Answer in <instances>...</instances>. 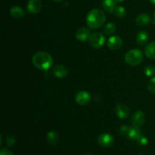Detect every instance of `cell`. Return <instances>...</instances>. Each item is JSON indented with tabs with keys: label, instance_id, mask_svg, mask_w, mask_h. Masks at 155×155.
I'll return each instance as SVG.
<instances>
[{
	"label": "cell",
	"instance_id": "27",
	"mask_svg": "<svg viewBox=\"0 0 155 155\" xmlns=\"http://www.w3.org/2000/svg\"><path fill=\"white\" fill-rule=\"evenodd\" d=\"M0 155H14V154L10 150H8V149L7 148H5V147H2V148L1 149V151H0Z\"/></svg>",
	"mask_w": 155,
	"mask_h": 155
},
{
	"label": "cell",
	"instance_id": "12",
	"mask_svg": "<svg viewBox=\"0 0 155 155\" xmlns=\"http://www.w3.org/2000/svg\"><path fill=\"white\" fill-rule=\"evenodd\" d=\"M53 74L58 78H64L68 75V70L67 67H65L64 65L58 64V65H56L53 68Z\"/></svg>",
	"mask_w": 155,
	"mask_h": 155
},
{
	"label": "cell",
	"instance_id": "4",
	"mask_svg": "<svg viewBox=\"0 0 155 155\" xmlns=\"http://www.w3.org/2000/svg\"><path fill=\"white\" fill-rule=\"evenodd\" d=\"M88 41L92 47L95 49H100L105 43V37L100 32H94L91 33Z\"/></svg>",
	"mask_w": 155,
	"mask_h": 155
},
{
	"label": "cell",
	"instance_id": "31",
	"mask_svg": "<svg viewBox=\"0 0 155 155\" xmlns=\"http://www.w3.org/2000/svg\"><path fill=\"white\" fill-rule=\"evenodd\" d=\"M83 155H93V154H92V153H85V154H83Z\"/></svg>",
	"mask_w": 155,
	"mask_h": 155
},
{
	"label": "cell",
	"instance_id": "20",
	"mask_svg": "<svg viewBox=\"0 0 155 155\" xmlns=\"http://www.w3.org/2000/svg\"><path fill=\"white\" fill-rule=\"evenodd\" d=\"M116 29L117 26L115 25L114 23L110 22L107 23V24H106L105 27H104V31L107 35H112L115 31H116Z\"/></svg>",
	"mask_w": 155,
	"mask_h": 155
},
{
	"label": "cell",
	"instance_id": "24",
	"mask_svg": "<svg viewBox=\"0 0 155 155\" xmlns=\"http://www.w3.org/2000/svg\"><path fill=\"white\" fill-rule=\"evenodd\" d=\"M5 142L8 146L12 147V146L15 145V143H16V139H15V138L13 136V135H8V136L6 138Z\"/></svg>",
	"mask_w": 155,
	"mask_h": 155
},
{
	"label": "cell",
	"instance_id": "19",
	"mask_svg": "<svg viewBox=\"0 0 155 155\" xmlns=\"http://www.w3.org/2000/svg\"><path fill=\"white\" fill-rule=\"evenodd\" d=\"M145 55L150 59H155V42L150 43L145 50Z\"/></svg>",
	"mask_w": 155,
	"mask_h": 155
},
{
	"label": "cell",
	"instance_id": "23",
	"mask_svg": "<svg viewBox=\"0 0 155 155\" xmlns=\"http://www.w3.org/2000/svg\"><path fill=\"white\" fill-rule=\"evenodd\" d=\"M145 74L148 77L153 76L155 74V68L152 65H147L145 68Z\"/></svg>",
	"mask_w": 155,
	"mask_h": 155
},
{
	"label": "cell",
	"instance_id": "8",
	"mask_svg": "<svg viewBox=\"0 0 155 155\" xmlns=\"http://www.w3.org/2000/svg\"><path fill=\"white\" fill-rule=\"evenodd\" d=\"M42 2L41 0H29L27 3V11L30 14H37L42 10Z\"/></svg>",
	"mask_w": 155,
	"mask_h": 155
},
{
	"label": "cell",
	"instance_id": "29",
	"mask_svg": "<svg viewBox=\"0 0 155 155\" xmlns=\"http://www.w3.org/2000/svg\"><path fill=\"white\" fill-rule=\"evenodd\" d=\"M52 1L55 2H61L64 1V0H52Z\"/></svg>",
	"mask_w": 155,
	"mask_h": 155
},
{
	"label": "cell",
	"instance_id": "10",
	"mask_svg": "<svg viewBox=\"0 0 155 155\" xmlns=\"http://www.w3.org/2000/svg\"><path fill=\"white\" fill-rule=\"evenodd\" d=\"M115 112L117 115L120 119H126L130 115V109L127 106H126L124 103H119L117 105L115 108Z\"/></svg>",
	"mask_w": 155,
	"mask_h": 155
},
{
	"label": "cell",
	"instance_id": "25",
	"mask_svg": "<svg viewBox=\"0 0 155 155\" xmlns=\"http://www.w3.org/2000/svg\"><path fill=\"white\" fill-rule=\"evenodd\" d=\"M136 141H137L138 144H139V145L141 146H144V145H146V144H148V138H147V137L144 136V135H142V136H141Z\"/></svg>",
	"mask_w": 155,
	"mask_h": 155
},
{
	"label": "cell",
	"instance_id": "3",
	"mask_svg": "<svg viewBox=\"0 0 155 155\" xmlns=\"http://www.w3.org/2000/svg\"><path fill=\"white\" fill-rule=\"evenodd\" d=\"M143 60V54L138 49H133L127 53L125 56V62L130 66H136Z\"/></svg>",
	"mask_w": 155,
	"mask_h": 155
},
{
	"label": "cell",
	"instance_id": "18",
	"mask_svg": "<svg viewBox=\"0 0 155 155\" xmlns=\"http://www.w3.org/2000/svg\"><path fill=\"white\" fill-rule=\"evenodd\" d=\"M149 40V35L145 30H142V31L139 32L136 36V41H137V43L139 44L141 46L145 45V43H147Z\"/></svg>",
	"mask_w": 155,
	"mask_h": 155
},
{
	"label": "cell",
	"instance_id": "26",
	"mask_svg": "<svg viewBox=\"0 0 155 155\" xmlns=\"http://www.w3.org/2000/svg\"><path fill=\"white\" fill-rule=\"evenodd\" d=\"M129 129H130V126H126V125L121 126L120 128V134L127 136V133L129 132Z\"/></svg>",
	"mask_w": 155,
	"mask_h": 155
},
{
	"label": "cell",
	"instance_id": "28",
	"mask_svg": "<svg viewBox=\"0 0 155 155\" xmlns=\"http://www.w3.org/2000/svg\"><path fill=\"white\" fill-rule=\"evenodd\" d=\"M115 2H116L117 3H120V2H124V0H114Z\"/></svg>",
	"mask_w": 155,
	"mask_h": 155
},
{
	"label": "cell",
	"instance_id": "2",
	"mask_svg": "<svg viewBox=\"0 0 155 155\" xmlns=\"http://www.w3.org/2000/svg\"><path fill=\"white\" fill-rule=\"evenodd\" d=\"M105 14L101 9H92L86 16V24L91 29H97L105 23Z\"/></svg>",
	"mask_w": 155,
	"mask_h": 155
},
{
	"label": "cell",
	"instance_id": "21",
	"mask_svg": "<svg viewBox=\"0 0 155 155\" xmlns=\"http://www.w3.org/2000/svg\"><path fill=\"white\" fill-rule=\"evenodd\" d=\"M114 12V15H116L117 18H124L126 16V14H127L125 8L123 7V6H117Z\"/></svg>",
	"mask_w": 155,
	"mask_h": 155
},
{
	"label": "cell",
	"instance_id": "6",
	"mask_svg": "<svg viewBox=\"0 0 155 155\" xmlns=\"http://www.w3.org/2000/svg\"><path fill=\"white\" fill-rule=\"evenodd\" d=\"M132 125L135 127L141 128L145 122V115L142 111L137 110L132 115Z\"/></svg>",
	"mask_w": 155,
	"mask_h": 155
},
{
	"label": "cell",
	"instance_id": "22",
	"mask_svg": "<svg viewBox=\"0 0 155 155\" xmlns=\"http://www.w3.org/2000/svg\"><path fill=\"white\" fill-rule=\"evenodd\" d=\"M147 88H148V91H150L151 93H153V94H155V76L151 78L148 81Z\"/></svg>",
	"mask_w": 155,
	"mask_h": 155
},
{
	"label": "cell",
	"instance_id": "32",
	"mask_svg": "<svg viewBox=\"0 0 155 155\" xmlns=\"http://www.w3.org/2000/svg\"><path fill=\"white\" fill-rule=\"evenodd\" d=\"M154 18H155V12H154Z\"/></svg>",
	"mask_w": 155,
	"mask_h": 155
},
{
	"label": "cell",
	"instance_id": "16",
	"mask_svg": "<svg viewBox=\"0 0 155 155\" xmlns=\"http://www.w3.org/2000/svg\"><path fill=\"white\" fill-rule=\"evenodd\" d=\"M116 3L114 0H102L101 6L106 12L111 14L114 12V9H116Z\"/></svg>",
	"mask_w": 155,
	"mask_h": 155
},
{
	"label": "cell",
	"instance_id": "5",
	"mask_svg": "<svg viewBox=\"0 0 155 155\" xmlns=\"http://www.w3.org/2000/svg\"><path fill=\"white\" fill-rule=\"evenodd\" d=\"M114 141V138L113 135L107 132L101 134L98 138V144L103 147H108L111 146Z\"/></svg>",
	"mask_w": 155,
	"mask_h": 155
},
{
	"label": "cell",
	"instance_id": "9",
	"mask_svg": "<svg viewBox=\"0 0 155 155\" xmlns=\"http://www.w3.org/2000/svg\"><path fill=\"white\" fill-rule=\"evenodd\" d=\"M123 40L120 36H111L107 40V46L113 50H117L122 47Z\"/></svg>",
	"mask_w": 155,
	"mask_h": 155
},
{
	"label": "cell",
	"instance_id": "14",
	"mask_svg": "<svg viewBox=\"0 0 155 155\" xmlns=\"http://www.w3.org/2000/svg\"><path fill=\"white\" fill-rule=\"evenodd\" d=\"M151 21V17L148 14H140L136 18V23L137 25L144 27L148 25Z\"/></svg>",
	"mask_w": 155,
	"mask_h": 155
},
{
	"label": "cell",
	"instance_id": "1",
	"mask_svg": "<svg viewBox=\"0 0 155 155\" xmlns=\"http://www.w3.org/2000/svg\"><path fill=\"white\" fill-rule=\"evenodd\" d=\"M32 62H33V65L36 68H39V70H46L49 69L53 65V58L47 52L39 51L35 53L32 58Z\"/></svg>",
	"mask_w": 155,
	"mask_h": 155
},
{
	"label": "cell",
	"instance_id": "15",
	"mask_svg": "<svg viewBox=\"0 0 155 155\" xmlns=\"http://www.w3.org/2000/svg\"><path fill=\"white\" fill-rule=\"evenodd\" d=\"M10 14L12 18H15V19H21L25 16V12H24V9L20 6L12 7L10 10Z\"/></svg>",
	"mask_w": 155,
	"mask_h": 155
},
{
	"label": "cell",
	"instance_id": "7",
	"mask_svg": "<svg viewBox=\"0 0 155 155\" xmlns=\"http://www.w3.org/2000/svg\"><path fill=\"white\" fill-rule=\"evenodd\" d=\"M76 102L79 105L81 106H86L88 105L91 101V96L89 93L85 91H80L77 93L75 96Z\"/></svg>",
	"mask_w": 155,
	"mask_h": 155
},
{
	"label": "cell",
	"instance_id": "11",
	"mask_svg": "<svg viewBox=\"0 0 155 155\" xmlns=\"http://www.w3.org/2000/svg\"><path fill=\"white\" fill-rule=\"evenodd\" d=\"M90 30L89 28L85 27H82L79 28L76 32V38L79 41L81 42H84L89 40V36H90Z\"/></svg>",
	"mask_w": 155,
	"mask_h": 155
},
{
	"label": "cell",
	"instance_id": "13",
	"mask_svg": "<svg viewBox=\"0 0 155 155\" xmlns=\"http://www.w3.org/2000/svg\"><path fill=\"white\" fill-rule=\"evenodd\" d=\"M142 135V131L140 130V128L135 127V126H130V129L127 133V137L130 140H133V141H137L139 138Z\"/></svg>",
	"mask_w": 155,
	"mask_h": 155
},
{
	"label": "cell",
	"instance_id": "30",
	"mask_svg": "<svg viewBox=\"0 0 155 155\" xmlns=\"http://www.w3.org/2000/svg\"><path fill=\"white\" fill-rule=\"evenodd\" d=\"M151 2V3H152L153 5H155V0H149Z\"/></svg>",
	"mask_w": 155,
	"mask_h": 155
},
{
	"label": "cell",
	"instance_id": "17",
	"mask_svg": "<svg viewBox=\"0 0 155 155\" xmlns=\"http://www.w3.org/2000/svg\"><path fill=\"white\" fill-rule=\"evenodd\" d=\"M46 140L48 144L51 146L56 145L59 141V136L58 133L54 131H51L48 132L46 135Z\"/></svg>",
	"mask_w": 155,
	"mask_h": 155
}]
</instances>
